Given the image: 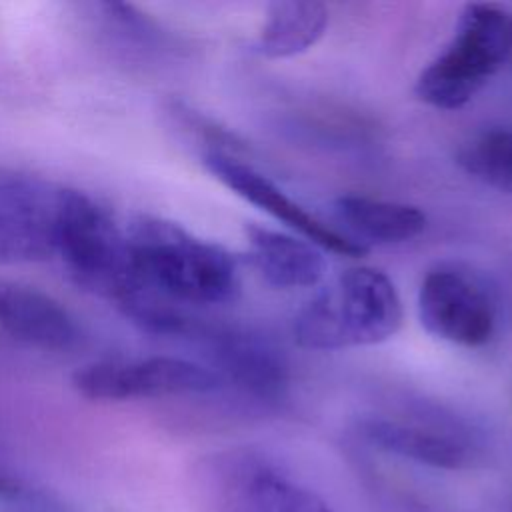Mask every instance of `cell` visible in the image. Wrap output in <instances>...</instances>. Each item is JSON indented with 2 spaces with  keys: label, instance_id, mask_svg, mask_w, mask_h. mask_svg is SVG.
<instances>
[{
  "label": "cell",
  "instance_id": "obj_1",
  "mask_svg": "<svg viewBox=\"0 0 512 512\" xmlns=\"http://www.w3.org/2000/svg\"><path fill=\"white\" fill-rule=\"evenodd\" d=\"M126 242L136 294L188 304H220L238 292L236 258L220 244L202 240L176 222L138 216L126 228Z\"/></svg>",
  "mask_w": 512,
  "mask_h": 512
},
{
  "label": "cell",
  "instance_id": "obj_2",
  "mask_svg": "<svg viewBox=\"0 0 512 512\" xmlns=\"http://www.w3.org/2000/svg\"><path fill=\"white\" fill-rule=\"evenodd\" d=\"M402 300L378 268L354 266L314 296L294 320L302 348L342 350L392 338L402 326Z\"/></svg>",
  "mask_w": 512,
  "mask_h": 512
},
{
  "label": "cell",
  "instance_id": "obj_3",
  "mask_svg": "<svg viewBox=\"0 0 512 512\" xmlns=\"http://www.w3.org/2000/svg\"><path fill=\"white\" fill-rule=\"evenodd\" d=\"M512 56V12L498 4H466L444 50L420 72L416 94L438 110L466 106Z\"/></svg>",
  "mask_w": 512,
  "mask_h": 512
},
{
  "label": "cell",
  "instance_id": "obj_4",
  "mask_svg": "<svg viewBox=\"0 0 512 512\" xmlns=\"http://www.w3.org/2000/svg\"><path fill=\"white\" fill-rule=\"evenodd\" d=\"M54 246L72 280L84 290L120 306L136 294L126 230L90 194L62 186Z\"/></svg>",
  "mask_w": 512,
  "mask_h": 512
},
{
  "label": "cell",
  "instance_id": "obj_5",
  "mask_svg": "<svg viewBox=\"0 0 512 512\" xmlns=\"http://www.w3.org/2000/svg\"><path fill=\"white\" fill-rule=\"evenodd\" d=\"M74 390L94 402L210 394L222 386L220 376L198 362L176 356L102 360L82 366L72 376Z\"/></svg>",
  "mask_w": 512,
  "mask_h": 512
},
{
  "label": "cell",
  "instance_id": "obj_6",
  "mask_svg": "<svg viewBox=\"0 0 512 512\" xmlns=\"http://www.w3.org/2000/svg\"><path fill=\"white\" fill-rule=\"evenodd\" d=\"M358 430L374 448L436 470H468L482 458L476 434L446 416L374 414L364 418Z\"/></svg>",
  "mask_w": 512,
  "mask_h": 512
},
{
  "label": "cell",
  "instance_id": "obj_7",
  "mask_svg": "<svg viewBox=\"0 0 512 512\" xmlns=\"http://www.w3.org/2000/svg\"><path fill=\"white\" fill-rule=\"evenodd\" d=\"M418 316L422 326L450 344L478 348L496 330V302L472 274L438 266L428 270L418 288Z\"/></svg>",
  "mask_w": 512,
  "mask_h": 512
},
{
  "label": "cell",
  "instance_id": "obj_8",
  "mask_svg": "<svg viewBox=\"0 0 512 512\" xmlns=\"http://www.w3.org/2000/svg\"><path fill=\"white\" fill-rule=\"evenodd\" d=\"M286 478L264 452L228 448L196 464L192 490L200 512H276Z\"/></svg>",
  "mask_w": 512,
  "mask_h": 512
},
{
  "label": "cell",
  "instance_id": "obj_9",
  "mask_svg": "<svg viewBox=\"0 0 512 512\" xmlns=\"http://www.w3.org/2000/svg\"><path fill=\"white\" fill-rule=\"evenodd\" d=\"M202 164L218 182H222L236 196L270 214L274 220L282 222L320 250H330L334 254L350 258H358L368 252L364 244L348 234H342L340 230L332 228L330 224L308 212L268 176L258 172L254 166L238 160L236 156L220 148H210L202 154Z\"/></svg>",
  "mask_w": 512,
  "mask_h": 512
},
{
  "label": "cell",
  "instance_id": "obj_10",
  "mask_svg": "<svg viewBox=\"0 0 512 512\" xmlns=\"http://www.w3.org/2000/svg\"><path fill=\"white\" fill-rule=\"evenodd\" d=\"M62 186L0 170V264L44 262L56 254L54 224Z\"/></svg>",
  "mask_w": 512,
  "mask_h": 512
},
{
  "label": "cell",
  "instance_id": "obj_11",
  "mask_svg": "<svg viewBox=\"0 0 512 512\" xmlns=\"http://www.w3.org/2000/svg\"><path fill=\"white\" fill-rule=\"evenodd\" d=\"M202 336L222 384L230 382L256 400H276L288 382L282 354L268 342L236 330H204L196 324L188 336Z\"/></svg>",
  "mask_w": 512,
  "mask_h": 512
},
{
  "label": "cell",
  "instance_id": "obj_12",
  "mask_svg": "<svg viewBox=\"0 0 512 512\" xmlns=\"http://www.w3.org/2000/svg\"><path fill=\"white\" fill-rule=\"evenodd\" d=\"M0 330L42 350H66L78 340L74 316L56 298L12 280H0Z\"/></svg>",
  "mask_w": 512,
  "mask_h": 512
},
{
  "label": "cell",
  "instance_id": "obj_13",
  "mask_svg": "<svg viewBox=\"0 0 512 512\" xmlns=\"http://www.w3.org/2000/svg\"><path fill=\"white\" fill-rule=\"evenodd\" d=\"M250 260L262 278L276 288H310L326 272L322 250L304 238L270 230L266 226H246Z\"/></svg>",
  "mask_w": 512,
  "mask_h": 512
},
{
  "label": "cell",
  "instance_id": "obj_14",
  "mask_svg": "<svg viewBox=\"0 0 512 512\" xmlns=\"http://www.w3.org/2000/svg\"><path fill=\"white\" fill-rule=\"evenodd\" d=\"M334 214L346 234L366 246L402 244L420 236L426 228V214L412 204L390 202L360 194H342L334 200ZM368 248V246H366Z\"/></svg>",
  "mask_w": 512,
  "mask_h": 512
},
{
  "label": "cell",
  "instance_id": "obj_15",
  "mask_svg": "<svg viewBox=\"0 0 512 512\" xmlns=\"http://www.w3.org/2000/svg\"><path fill=\"white\" fill-rule=\"evenodd\" d=\"M328 26V10L322 2L290 0L272 2L258 34L256 50L266 58H292L310 50Z\"/></svg>",
  "mask_w": 512,
  "mask_h": 512
},
{
  "label": "cell",
  "instance_id": "obj_16",
  "mask_svg": "<svg viewBox=\"0 0 512 512\" xmlns=\"http://www.w3.org/2000/svg\"><path fill=\"white\" fill-rule=\"evenodd\" d=\"M458 164L476 180L512 196V126L472 136L460 148Z\"/></svg>",
  "mask_w": 512,
  "mask_h": 512
},
{
  "label": "cell",
  "instance_id": "obj_17",
  "mask_svg": "<svg viewBox=\"0 0 512 512\" xmlns=\"http://www.w3.org/2000/svg\"><path fill=\"white\" fill-rule=\"evenodd\" d=\"M276 512H334V510L314 490L286 478L276 498Z\"/></svg>",
  "mask_w": 512,
  "mask_h": 512
},
{
  "label": "cell",
  "instance_id": "obj_18",
  "mask_svg": "<svg viewBox=\"0 0 512 512\" xmlns=\"http://www.w3.org/2000/svg\"><path fill=\"white\" fill-rule=\"evenodd\" d=\"M20 492L18 482H14L10 476L0 472V496H16Z\"/></svg>",
  "mask_w": 512,
  "mask_h": 512
}]
</instances>
